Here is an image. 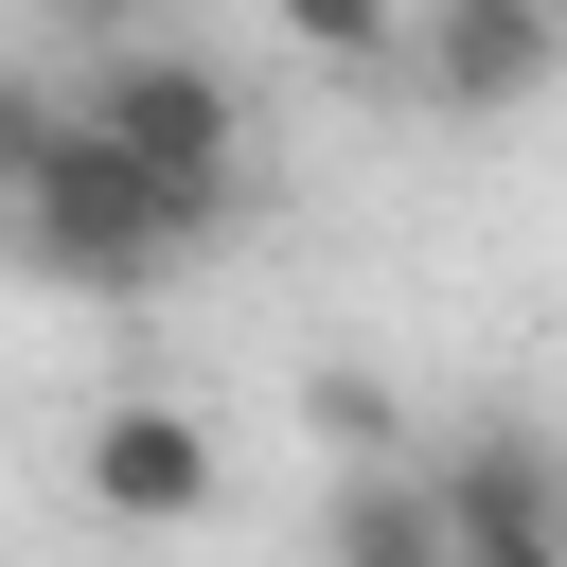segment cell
<instances>
[{
  "instance_id": "52a82bcc",
  "label": "cell",
  "mask_w": 567,
  "mask_h": 567,
  "mask_svg": "<svg viewBox=\"0 0 567 567\" xmlns=\"http://www.w3.org/2000/svg\"><path fill=\"white\" fill-rule=\"evenodd\" d=\"M266 35L319 71H408V0H266Z\"/></svg>"
},
{
  "instance_id": "9c48e42d",
  "label": "cell",
  "mask_w": 567,
  "mask_h": 567,
  "mask_svg": "<svg viewBox=\"0 0 567 567\" xmlns=\"http://www.w3.org/2000/svg\"><path fill=\"white\" fill-rule=\"evenodd\" d=\"M53 124H71V89H53V71H0V213H18V177L53 159Z\"/></svg>"
},
{
  "instance_id": "3957f363",
  "label": "cell",
  "mask_w": 567,
  "mask_h": 567,
  "mask_svg": "<svg viewBox=\"0 0 567 567\" xmlns=\"http://www.w3.org/2000/svg\"><path fill=\"white\" fill-rule=\"evenodd\" d=\"M71 478H89V514H106V532H195V514L230 496V443H213V408L124 390V408H89Z\"/></svg>"
},
{
  "instance_id": "8992f818",
  "label": "cell",
  "mask_w": 567,
  "mask_h": 567,
  "mask_svg": "<svg viewBox=\"0 0 567 567\" xmlns=\"http://www.w3.org/2000/svg\"><path fill=\"white\" fill-rule=\"evenodd\" d=\"M319 549H337V567H461V549H443V461H425V443H390V461H337V496H319Z\"/></svg>"
},
{
  "instance_id": "7a4b0ae2",
  "label": "cell",
  "mask_w": 567,
  "mask_h": 567,
  "mask_svg": "<svg viewBox=\"0 0 567 567\" xmlns=\"http://www.w3.org/2000/svg\"><path fill=\"white\" fill-rule=\"evenodd\" d=\"M71 89H89V124H106V142H142V159H159L177 195L248 213V89H230V71L195 53V35H124V18H106Z\"/></svg>"
},
{
  "instance_id": "6da1fadb",
  "label": "cell",
  "mask_w": 567,
  "mask_h": 567,
  "mask_svg": "<svg viewBox=\"0 0 567 567\" xmlns=\"http://www.w3.org/2000/svg\"><path fill=\"white\" fill-rule=\"evenodd\" d=\"M213 230H230V213H213V195H177L142 142H106V124H89V89H71L53 159H35V177H18V213H0V248H18L53 301H142V284H177Z\"/></svg>"
},
{
  "instance_id": "8fae6325",
  "label": "cell",
  "mask_w": 567,
  "mask_h": 567,
  "mask_svg": "<svg viewBox=\"0 0 567 567\" xmlns=\"http://www.w3.org/2000/svg\"><path fill=\"white\" fill-rule=\"evenodd\" d=\"M549 18H567V0H549Z\"/></svg>"
},
{
  "instance_id": "30bf717a",
  "label": "cell",
  "mask_w": 567,
  "mask_h": 567,
  "mask_svg": "<svg viewBox=\"0 0 567 567\" xmlns=\"http://www.w3.org/2000/svg\"><path fill=\"white\" fill-rule=\"evenodd\" d=\"M35 18H71V35H106V18H124V0H35Z\"/></svg>"
},
{
  "instance_id": "277c9868",
  "label": "cell",
  "mask_w": 567,
  "mask_h": 567,
  "mask_svg": "<svg viewBox=\"0 0 567 567\" xmlns=\"http://www.w3.org/2000/svg\"><path fill=\"white\" fill-rule=\"evenodd\" d=\"M549 71H567L549 0H408V89L443 124H514V106H549Z\"/></svg>"
},
{
  "instance_id": "ba28073f",
  "label": "cell",
  "mask_w": 567,
  "mask_h": 567,
  "mask_svg": "<svg viewBox=\"0 0 567 567\" xmlns=\"http://www.w3.org/2000/svg\"><path fill=\"white\" fill-rule=\"evenodd\" d=\"M301 425H319V443H337V461H390V443H425V425H408V390H390V372H319V390H301Z\"/></svg>"
},
{
  "instance_id": "5b68a950",
  "label": "cell",
  "mask_w": 567,
  "mask_h": 567,
  "mask_svg": "<svg viewBox=\"0 0 567 567\" xmlns=\"http://www.w3.org/2000/svg\"><path fill=\"white\" fill-rule=\"evenodd\" d=\"M443 549L461 567H567V461L514 425H461L443 443Z\"/></svg>"
}]
</instances>
